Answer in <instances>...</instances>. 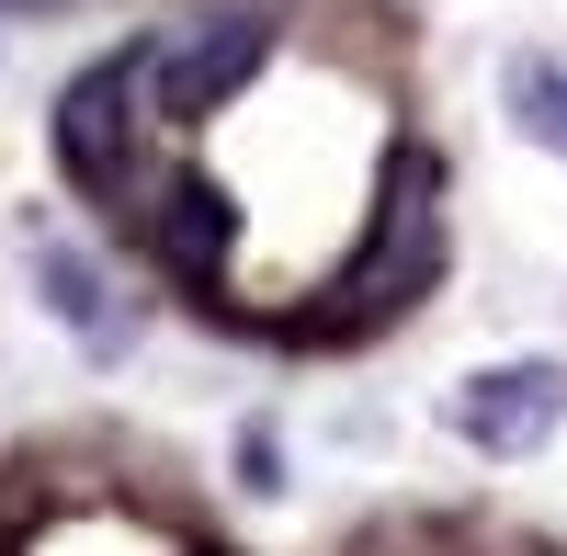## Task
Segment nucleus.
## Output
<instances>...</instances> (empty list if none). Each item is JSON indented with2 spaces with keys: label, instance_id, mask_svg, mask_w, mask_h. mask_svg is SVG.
I'll return each instance as SVG.
<instances>
[{
  "label": "nucleus",
  "instance_id": "1",
  "mask_svg": "<svg viewBox=\"0 0 567 556\" xmlns=\"http://www.w3.org/2000/svg\"><path fill=\"white\" fill-rule=\"evenodd\" d=\"M125 103H136V45L69 80V103H58V159H69L80 194H125V136H136Z\"/></svg>",
  "mask_w": 567,
  "mask_h": 556
},
{
  "label": "nucleus",
  "instance_id": "2",
  "mask_svg": "<svg viewBox=\"0 0 567 556\" xmlns=\"http://www.w3.org/2000/svg\"><path fill=\"white\" fill-rule=\"evenodd\" d=\"M556 409H567L556 363H511V375H477V387L454 398V421H465V443L523 454V443H545V432H556Z\"/></svg>",
  "mask_w": 567,
  "mask_h": 556
},
{
  "label": "nucleus",
  "instance_id": "3",
  "mask_svg": "<svg viewBox=\"0 0 567 556\" xmlns=\"http://www.w3.org/2000/svg\"><path fill=\"white\" fill-rule=\"evenodd\" d=\"M45 296H58L80 330H114V318H103V272H91L80 250H45Z\"/></svg>",
  "mask_w": 567,
  "mask_h": 556
}]
</instances>
